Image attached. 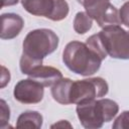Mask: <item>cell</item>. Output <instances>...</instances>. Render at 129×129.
Returning <instances> with one entry per match:
<instances>
[{
    "instance_id": "d6986e66",
    "label": "cell",
    "mask_w": 129,
    "mask_h": 129,
    "mask_svg": "<svg viewBox=\"0 0 129 129\" xmlns=\"http://www.w3.org/2000/svg\"><path fill=\"white\" fill-rule=\"evenodd\" d=\"M54 127H61V128H63V127H69V128H72V125H71L67 120H60L59 122H57V123L51 125V128H54Z\"/></svg>"
},
{
    "instance_id": "7c38bea8",
    "label": "cell",
    "mask_w": 129,
    "mask_h": 129,
    "mask_svg": "<svg viewBox=\"0 0 129 129\" xmlns=\"http://www.w3.org/2000/svg\"><path fill=\"white\" fill-rule=\"evenodd\" d=\"M42 116L37 111H25L17 119L16 127L18 128H40L42 126Z\"/></svg>"
},
{
    "instance_id": "277c9868",
    "label": "cell",
    "mask_w": 129,
    "mask_h": 129,
    "mask_svg": "<svg viewBox=\"0 0 129 129\" xmlns=\"http://www.w3.org/2000/svg\"><path fill=\"white\" fill-rule=\"evenodd\" d=\"M105 49L112 58L129 59V31L120 25L104 27L99 32Z\"/></svg>"
},
{
    "instance_id": "30bf717a",
    "label": "cell",
    "mask_w": 129,
    "mask_h": 129,
    "mask_svg": "<svg viewBox=\"0 0 129 129\" xmlns=\"http://www.w3.org/2000/svg\"><path fill=\"white\" fill-rule=\"evenodd\" d=\"M30 79L40 83L44 87H52L56 82L62 79V74L59 70L48 66H37L27 75Z\"/></svg>"
},
{
    "instance_id": "ffe728a7",
    "label": "cell",
    "mask_w": 129,
    "mask_h": 129,
    "mask_svg": "<svg viewBox=\"0 0 129 129\" xmlns=\"http://www.w3.org/2000/svg\"><path fill=\"white\" fill-rule=\"evenodd\" d=\"M1 1H2L1 6L2 7H6V6H13V5L17 4L19 0H1Z\"/></svg>"
},
{
    "instance_id": "6da1fadb",
    "label": "cell",
    "mask_w": 129,
    "mask_h": 129,
    "mask_svg": "<svg viewBox=\"0 0 129 129\" xmlns=\"http://www.w3.org/2000/svg\"><path fill=\"white\" fill-rule=\"evenodd\" d=\"M23 51L20 57V71L28 75L32 69L42 64L45 56L52 53L58 46V36L47 28L29 31L23 40Z\"/></svg>"
},
{
    "instance_id": "8992f818",
    "label": "cell",
    "mask_w": 129,
    "mask_h": 129,
    "mask_svg": "<svg viewBox=\"0 0 129 129\" xmlns=\"http://www.w3.org/2000/svg\"><path fill=\"white\" fill-rule=\"evenodd\" d=\"M21 4L28 13L52 21L64 19L70 10L66 0H21Z\"/></svg>"
},
{
    "instance_id": "52a82bcc",
    "label": "cell",
    "mask_w": 129,
    "mask_h": 129,
    "mask_svg": "<svg viewBox=\"0 0 129 129\" xmlns=\"http://www.w3.org/2000/svg\"><path fill=\"white\" fill-rule=\"evenodd\" d=\"M84 6L89 16L96 20L102 28L110 25L121 24L119 11L110 3V0H77Z\"/></svg>"
},
{
    "instance_id": "9a60e30c",
    "label": "cell",
    "mask_w": 129,
    "mask_h": 129,
    "mask_svg": "<svg viewBox=\"0 0 129 129\" xmlns=\"http://www.w3.org/2000/svg\"><path fill=\"white\" fill-rule=\"evenodd\" d=\"M115 129H128L129 128V111L122 112L113 123Z\"/></svg>"
},
{
    "instance_id": "8fae6325",
    "label": "cell",
    "mask_w": 129,
    "mask_h": 129,
    "mask_svg": "<svg viewBox=\"0 0 129 129\" xmlns=\"http://www.w3.org/2000/svg\"><path fill=\"white\" fill-rule=\"evenodd\" d=\"M73 81L69 78H62L51 87V96L54 101L61 105L71 104V88Z\"/></svg>"
},
{
    "instance_id": "5b68a950",
    "label": "cell",
    "mask_w": 129,
    "mask_h": 129,
    "mask_svg": "<svg viewBox=\"0 0 129 129\" xmlns=\"http://www.w3.org/2000/svg\"><path fill=\"white\" fill-rule=\"evenodd\" d=\"M109 87L107 82L100 77L85 80L73 81L71 88V104H78L85 100L102 98L108 94Z\"/></svg>"
},
{
    "instance_id": "9c48e42d",
    "label": "cell",
    "mask_w": 129,
    "mask_h": 129,
    "mask_svg": "<svg viewBox=\"0 0 129 129\" xmlns=\"http://www.w3.org/2000/svg\"><path fill=\"white\" fill-rule=\"evenodd\" d=\"M1 33L2 39H13L22 30L24 26L23 18L15 13H4L1 15Z\"/></svg>"
},
{
    "instance_id": "e0dca14e",
    "label": "cell",
    "mask_w": 129,
    "mask_h": 129,
    "mask_svg": "<svg viewBox=\"0 0 129 129\" xmlns=\"http://www.w3.org/2000/svg\"><path fill=\"white\" fill-rule=\"evenodd\" d=\"M1 121H2V124H1V128H4L5 124L9 121V118H10V110H9V107L7 106V104L5 103L4 100H1Z\"/></svg>"
},
{
    "instance_id": "ba28073f",
    "label": "cell",
    "mask_w": 129,
    "mask_h": 129,
    "mask_svg": "<svg viewBox=\"0 0 129 129\" xmlns=\"http://www.w3.org/2000/svg\"><path fill=\"white\" fill-rule=\"evenodd\" d=\"M44 86L32 80H20L14 87V99L21 104H37L43 99Z\"/></svg>"
},
{
    "instance_id": "3957f363",
    "label": "cell",
    "mask_w": 129,
    "mask_h": 129,
    "mask_svg": "<svg viewBox=\"0 0 129 129\" xmlns=\"http://www.w3.org/2000/svg\"><path fill=\"white\" fill-rule=\"evenodd\" d=\"M77 115L87 129H98L110 122L119 111L118 104L111 99L85 100L77 104Z\"/></svg>"
},
{
    "instance_id": "4fadbf2b",
    "label": "cell",
    "mask_w": 129,
    "mask_h": 129,
    "mask_svg": "<svg viewBox=\"0 0 129 129\" xmlns=\"http://www.w3.org/2000/svg\"><path fill=\"white\" fill-rule=\"evenodd\" d=\"M93 25V19L87 12H78L74 19V29L78 34H85Z\"/></svg>"
},
{
    "instance_id": "ac0fdd59",
    "label": "cell",
    "mask_w": 129,
    "mask_h": 129,
    "mask_svg": "<svg viewBox=\"0 0 129 129\" xmlns=\"http://www.w3.org/2000/svg\"><path fill=\"white\" fill-rule=\"evenodd\" d=\"M2 78H1V88H4L6 86L7 83H9V80H10V74H9V71L6 70L5 67H2Z\"/></svg>"
},
{
    "instance_id": "2e32d148",
    "label": "cell",
    "mask_w": 129,
    "mask_h": 129,
    "mask_svg": "<svg viewBox=\"0 0 129 129\" xmlns=\"http://www.w3.org/2000/svg\"><path fill=\"white\" fill-rule=\"evenodd\" d=\"M119 16H120L121 23L129 27V1L125 2L122 5V7L119 10Z\"/></svg>"
},
{
    "instance_id": "7a4b0ae2",
    "label": "cell",
    "mask_w": 129,
    "mask_h": 129,
    "mask_svg": "<svg viewBox=\"0 0 129 129\" xmlns=\"http://www.w3.org/2000/svg\"><path fill=\"white\" fill-rule=\"evenodd\" d=\"M102 58L86 43L73 40L62 51V61L73 73L84 77L96 74L102 63Z\"/></svg>"
},
{
    "instance_id": "5bb4252c",
    "label": "cell",
    "mask_w": 129,
    "mask_h": 129,
    "mask_svg": "<svg viewBox=\"0 0 129 129\" xmlns=\"http://www.w3.org/2000/svg\"><path fill=\"white\" fill-rule=\"evenodd\" d=\"M86 44L94 51L96 52L102 59H105L108 55L106 49H105V46L103 44V41L101 39V36L99 33H96V34H93L91 35L87 41H86Z\"/></svg>"
}]
</instances>
